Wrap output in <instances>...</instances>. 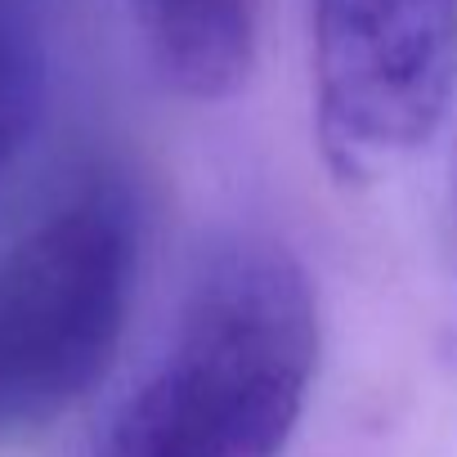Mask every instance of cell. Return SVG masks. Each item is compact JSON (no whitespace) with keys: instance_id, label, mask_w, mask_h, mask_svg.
Here are the masks:
<instances>
[{"instance_id":"1","label":"cell","mask_w":457,"mask_h":457,"mask_svg":"<svg viewBox=\"0 0 457 457\" xmlns=\"http://www.w3.org/2000/svg\"><path fill=\"white\" fill-rule=\"evenodd\" d=\"M319 296L274 238L215 243L95 457H283L319 377Z\"/></svg>"},{"instance_id":"2","label":"cell","mask_w":457,"mask_h":457,"mask_svg":"<svg viewBox=\"0 0 457 457\" xmlns=\"http://www.w3.org/2000/svg\"><path fill=\"white\" fill-rule=\"evenodd\" d=\"M139 278V202L95 175L0 256V430L63 417L112 368Z\"/></svg>"},{"instance_id":"3","label":"cell","mask_w":457,"mask_h":457,"mask_svg":"<svg viewBox=\"0 0 457 457\" xmlns=\"http://www.w3.org/2000/svg\"><path fill=\"white\" fill-rule=\"evenodd\" d=\"M314 135L341 184L421 153L457 99V0H310Z\"/></svg>"},{"instance_id":"4","label":"cell","mask_w":457,"mask_h":457,"mask_svg":"<svg viewBox=\"0 0 457 457\" xmlns=\"http://www.w3.org/2000/svg\"><path fill=\"white\" fill-rule=\"evenodd\" d=\"M166 90L215 104L256 68V0H126Z\"/></svg>"},{"instance_id":"5","label":"cell","mask_w":457,"mask_h":457,"mask_svg":"<svg viewBox=\"0 0 457 457\" xmlns=\"http://www.w3.org/2000/svg\"><path fill=\"white\" fill-rule=\"evenodd\" d=\"M46 19L41 0H0V175L28 148L46 108Z\"/></svg>"},{"instance_id":"6","label":"cell","mask_w":457,"mask_h":457,"mask_svg":"<svg viewBox=\"0 0 457 457\" xmlns=\"http://www.w3.org/2000/svg\"><path fill=\"white\" fill-rule=\"evenodd\" d=\"M453 211H457V188H453Z\"/></svg>"}]
</instances>
